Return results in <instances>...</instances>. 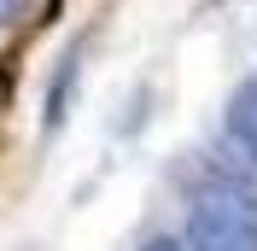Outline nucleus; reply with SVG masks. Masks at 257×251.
Returning <instances> with one entry per match:
<instances>
[{
  "instance_id": "obj_1",
  "label": "nucleus",
  "mask_w": 257,
  "mask_h": 251,
  "mask_svg": "<svg viewBox=\"0 0 257 251\" xmlns=\"http://www.w3.org/2000/svg\"><path fill=\"white\" fill-rule=\"evenodd\" d=\"M187 251H257V204L240 193H199L187 204Z\"/></svg>"
},
{
  "instance_id": "obj_2",
  "label": "nucleus",
  "mask_w": 257,
  "mask_h": 251,
  "mask_svg": "<svg viewBox=\"0 0 257 251\" xmlns=\"http://www.w3.org/2000/svg\"><path fill=\"white\" fill-rule=\"evenodd\" d=\"M228 141L257 164V82H240L228 94Z\"/></svg>"
},
{
  "instance_id": "obj_3",
  "label": "nucleus",
  "mask_w": 257,
  "mask_h": 251,
  "mask_svg": "<svg viewBox=\"0 0 257 251\" xmlns=\"http://www.w3.org/2000/svg\"><path fill=\"white\" fill-rule=\"evenodd\" d=\"M35 6H41V0H0V24H24Z\"/></svg>"
},
{
  "instance_id": "obj_4",
  "label": "nucleus",
  "mask_w": 257,
  "mask_h": 251,
  "mask_svg": "<svg viewBox=\"0 0 257 251\" xmlns=\"http://www.w3.org/2000/svg\"><path fill=\"white\" fill-rule=\"evenodd\" d=\"M141 251H187V245H181V239H170V234H152Z\"/></svg>"
}]
</instances>
